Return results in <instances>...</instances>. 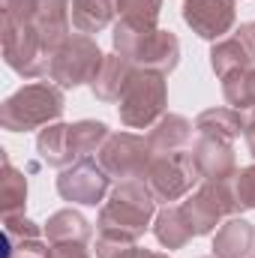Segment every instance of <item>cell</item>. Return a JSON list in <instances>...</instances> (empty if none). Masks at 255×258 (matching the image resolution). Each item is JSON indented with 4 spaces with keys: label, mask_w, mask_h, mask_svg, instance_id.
<instances>
[{
    "label": "cell",
    "mask_w": 255,
    "mask_h": 258,
    "mask_svg": "<svg viewBox=\"0 0 255 258\" xmlns=\"http://www.w3.org/2000/svg\"><path fill=\"white\" fill-rule=\"evenodd\" d=\"M156 219V198L144 180H123L111 189V198L99 210V237L138 243L144 228Z\"/></svg>",
    "instance_id": "cell-1"
},
{
    "label": "cell",
    "mask_w": 255,
    "mask_h": 258,
    "mask_svg": "<svg viewBox=\"0 0 255 258\" xmlns=\"http://www.w3.org/2000/svg\"><path fill=\"white\" fill-rule=\"evenodd\" d=\"M66 108L63 87L48 84V81H36V84H24L21 90H15L3 108H0V123L9 132H27V129H45L60 120Z\"/></svg>",
    "instance_id": "cell-2"
},
{
    "label": "cell",
    "mask_w": 255,
    "mask_h": 258,
    "mask_svg": "<svg viewBox=\"0 0 255 258\" xmlns=\"http://www.w3.org/2000/svg\"><path fill=\"white\" fill-rule=\"evenodd\" d=\"M111 39H114V51L120 57H126L135 69L168 75L180 63V39L171 30H159V27L156 30H132L117 21Z\"/></svg>",
    "instance_id": "cell-3"
},
{
    "label": "cell",
    "mask_w": 255,
    "mask_h": 258,
    "mask_svg": "<svg viewBox=\"0 0 255 258\" xmlns=\"http://www.w3.org/2000/svg\"><path fill=\"white\" fill-rule=\"evenodd\" d=\"M165 105H168L165 75L147 72V69H135L126 90L117 99L120 123L126 129H150L165 114Z\"/></svg>",
    "instance_id": "cell-4"
},
{
    "label": "cell",
    "mask_w": 255,
    "mask_h": 258,
    "mask_svg": "<svg viewBox=\"0 0 255 258\" xmlns=\"http://www.w3.org/2000/svg\"><path fill=\"white\" fill-rule=\"evenodd\" d=\"M3 57L6 66L21 78H42L51 66V51L45 48L39 33L12 12H3Z\"/></svg>",
    "instance_id": "cell-5"
},
{
    "label": "cell",
    "mask_w": 255,
    "mask_h": 258,
    "mask_svg": "<svg viewBox=\"0 0 255 258\" xmlns=\"http://www.w3.org/2000/svg\"><path fill=\"white\" fill-rule=\"evenodd\" d=\"M96 162L117 183H123V180H144V174H147V168L153 162V150H150V141L144 135L111 132L105 138L102 150L96 153Z\"/></svg>",
    "instance_id": "cell-6"
},
{
    "label": "cell",
    "mask_w": 255,
    "mask_h": 258,
    "mask_svg": "<svg viewBox=\"0 0 255 258\" xmlns=\"http://www.w3.org/2000/svg\"><path fill=\"white\" fill-rule=\"evenodd\" d=\"M105 60V54L99 51V45L78 33V36H69L63 45L51 54V66H48V81H54L57 87L72 90V87H81L87 81L96 78L99 66Z\"/></svg>",
    "instance_id": "cell-7"
},
{
    "label": "cell",
    "mask_w": 255,
    "mask_h": 258,
    "mask_svg": "<svg viewBox=\"0 0 255 258\" xmlns=\"http://www.w3.org/2000/svg\"><path fill=\"white\" fill-rule=\"evenodd\" d=\"M72 3L69 0H6L3 12H12L18 18H24L39 39L45 42V48L54 54L72 30Z\"/></svg>",
    "instance_id": "cell-8"
},
{
    "label": "cell",
    "mask_w": 255,
    "mask_h": 258,
    "mask_svg": "<svg viewBox=\"0 0 255 258\" xmlns=\"http://www.w3.org/2000/svg\"><path fill=\"white\" fill-rule=\"evenodd\" d=\"M198 180H201V174H198L192 150L153 156V162H150V168L144 174V183L153 192V198L165 201V204L168 201H180L183 195H189Z\"/></svg>",
    "instance_id": "cell-9"
},
{
    "label": "cell",
    "mask_w": 255,
    "mask_h": 258,
    "mask_svg": "<svg viewBox=\"0 0 255 258\" xmlns=\"http://www.w3.org/2000/svg\"><path fill=\"white\" fill-rule=\"evenodd\" d=\"M180 207L189 216L195 237L216 231V225H222L225 219H231V216H237L243 210L231 183H207V180L186 201H180Z\"/></svg>",
    "instance_id": "cell-10"
},
{
    "label": "cell",
    "mask_w": 255,
    "mask_h": 258,
    "mask_svg": "<svg viewBox=\"0 0 255 258\" xmlns=\"http://www.w3.org/2000/svg\"><path fill=\"white\" fill-rule=\"evenodd\" d=\"M108 186H111V177L102 171L96 159H78L69 168H63L57 177L60 198L72 204H87V207H96L105 198Z\"/></svg>",
    "instance_id": "cell-11"
},
{
    "label": "cell",
    "mask_w": 255,
    "mask_h": 258,
    "mask_svg": "<svg viewBox=\"0 0 255 258\" xmlns=\"http://www.w3.org/2000/svg\"><path fill=\"white\" fill-rule=\"evenodd\" d=\"M210 66H213L219 81L234 75V72L252 69L255 66V21L240 24L231 36L219 39L210 48Z\"/></svg>",
    "instance_id": "cell-12"
},
{
    "label": "cell",
    "mask_w": 255,
    "mask_h": 258,
    "mask_svg": "<svg viewBox=\"0 0 255 258\" xmlns=\"http://www.w3.org/2000/svg\"><path fill=\"white\" fill-rule=\"evenodd\" d=\"M183 21L201 39H225L237 21L234 0H183Z\"/></svg>",
    "instance_id": "cell-13"
},
{
    "label": "cell",
    "mask_w": 255,
    "mask_h": 258,
    "mask_svg": "<svg viewBox=\"0 0 255 258\" xmlns=\"http://www.w3.org/2000/svg\"><path fill=\"white\" fill-rule=\"evenodd\" d=\"M192 156L198 165L201 180L207 183H228L231 177H237V159H234V144L228 141H216V138H195L192 144Z\"/></svg>",
    "instance_id": "cell-14"
},
{
    "label": "cell",
    "mask_w": 255,
    "mask_h": 258,
    "mask_svg": "<svg viewBox=\"0 0 255 258\" xmlns=\"http://www.w3.org/2000/svg\"><path fill=\"white\" fill-rule=\"evenodd\" d=\"M192 123L183 114H162L153 126H150V150L153 156H162V153H177V150H189L192 141Z\"/></svg>",
    "instance_id": "cell-15"
},
{
    "label": "cell",
    "mask_w": 255,
    "mask_h": 258,
    "mask_svg": "<svg viewBox=\"0 0 255 258\" xmlns=\"http://www.w3.org/2000/svg\"><path fill=\"white\" fill-rule=\"evenodd\" d=\"M132 72H135V66L129 63L126 57H120L117 51H114V54H105V60H102V66H99L96 78L90 81L93 96H96L99 102H117L120 93L126 90Z\"/></svg>",
    "instance_id": "cell-16"
},
{
    "label": "cell",
    "mask_w": 255,
    "mask_h": 258,
    "mask_svg": "<svg viewBox=\"0 0 255 258\" xmlns=\"http://www.w3.org/2000/svg\"><path fill=\"white\" fill-rule=\"evenodd\" d=\"M249 249H255V228L240 216L225 219L213 237V258H246Z\"/></svg>",
    "instance_id": "cell-17"
},
{
    "label": "cell",
    "mask_w": 255,
    "mask_h": 258,
    "mask_svg": "<svg viewBox=\"0 0 255 258\" xmlns=\"http://www.w3.org/2000/svg\"><path fill=\"white\" fill-rule=\"evenodd\" d=\"M195 132L201 138H216L234 144V138L243 135V114L237 108H207L195 117Z\"/></svg>",
    "instance_id": "cell-18"
},
{
    "label": "cell",
    "mask_w": 255,
    "mask_h": 258,
    "mask_svg": "<svg viewBox=\"0 0 255 258\" xmlns=\"http://www.w3.org/2000/svg\"><path fill=\"white\" fill-rule=\"evenodd\" d=\"M153 234H156V240H159L162 246H168V249H183L192 237H195L189 216L183 213L180 204H171V207H165V210L156 213V219H153Z\"/></svg>",
    "instance_id": "cell-19"
},
{
    "label": "cell",
    "mask_w": 255,
    "mask_h": 258,
    "mask_svg": "<svg viewBox=\"0 0 255 258\" xmlns=\"http://www.w3.org/2000/svg\"><path fill=\"white\" fill-rule=\"evenodd\" d=\"M36 150L42 156L45 165L51 168H69L75 162V153H72V144H69V123H51L36 135Z\"/></svg>",
    "instance_id": "cell-20"
},
{
    "label": "cell",
    "mask_w": 255,
    "mask_h": 258,
    "mask_svg": "<svg viewBox=\"0 0 255 258\" xmlns=\"http://www.w3.org/2000/svg\"><path fill=\"white\" fill-rule=\"evenodd\" d=\"M117 15V0H72V27L84 36L99 33Z\"/></svg>",
    "instance_id": "cell-21"
},
{
    "label": "cell",
    "mask_w": 255,
    "mask_h": 258,
    "mask_svg": "<svg viewBox=\"0 0 255 258\" xmlns=\"http://www.w3.org/2000/svg\"><path fill=\"white\" fill-rule=\"evenodd\" d=\"M93 237L90 222L75 210H57L45 222V240L48 243H87Z\"/></svg>",
    "instance_id": "cell-22"
},
{
    "label": "cell",
    "mask_w": 255,
    "mask_h": 258,
    "mask_svg": "<svg viewBox=\"0 0 255 258\" xmlns=\"http://www.w3.org/2000/svg\"><path fill=\"white\" fill-rule=\"evenodd\" d=\"M111 132L102 120H78L69 126V144H72V153H75V162L78 159H90L93 153L102 150L105 138Z\"/></svg>",
    "instance_id": "cell-23"
},
{
    "label": "cell",
    "mask_w": 255,
    "mask_h": 258,
    "mask_svg": "<svg viewBox=\"0 0 255 258\" xmlns=\"http://www.w3.org/2000/svg\"><path fill=\"white\" fill-rule=\"evenodd\" d=\"M162 0H117V21L132 30H156Z\"/></svg>",
    "instance_id": "cell-24"
},
{
    "label": "cell",
    "mask_w": 255,
    "mask_h": 258,
    "mask_svg": "<svg viewBox=\"0 0 255 258\" xmlns=\"http://www.w3.org/2000/svg\"><path fill=\"white\" fill-rule=\"evenodd\" d=\"M0 204H3V216H15L27 204V180L12 168L6 153H3V177H0Z\"/></svg>",
    "instance_id": "cell-25"
},
{
    "label": "cell",
    "mask_w": 255,
    "mask_h": 258,
    "mask_svg": "<svg viewBox=\"0 0 255 258\" xmlns=\"http://www.w3.org/2000/svg\"><path fill=\"white\" fill-rule=\"evenodd\" d=\"M222 96H225L228 108L252 111L255 108V66L222 78Z\"/></svg>",
    "instance_id": "cell-26"
},
{
    "label": "cell",
    "mask_w": 255,
    "mask_h": 258,
    "mask_svg": "<svg viewBox=\"0 0 255 258\" xmlns=\"http://www.w3.org/2000/svg\"><path fill=\"white\" fill-rule=\"evenodd\" d=\"M234 195H237V201H240L243 210L255 207V165L237 171V177H234Z\"/></svg>",
    "instance_id": "cell-27"
},
{
    "label": "cell",
    "mask_w": 255,
    "mask_h": 258,
    "mask_svg": "<svg viewBox=\"0 0 255 258\" xmlns=\"http://www.w3.org/2000/svg\"><path fill=\"white\" fill-rule=\"evenodd\" d=\"M48 258H90L87 243H48Z\"/></svg>",
    "instance_id": "cell-28"
},
{
    "label": "cell",
    "mask_w": 255,
    "mask_h": 258,
    "mask_svg": "<svg viewBox=\"0 0 255 258\" xmlns=\"http://www.w3.org/2000/svg\"><path fill=\"white\" fill-rule=\"evenodd\" d=\"M243 138H246V147H249V153L255 156V108L243 114Z\"/></svg>",
    "instance_id": "cell-29"
},
{
    "label": "cell",
    "mask_w": 255,
    "mask_h": 258,
    "mask_svg": "<svg viewBox=\"0 0 255 258\" xmlns=\"http://www.w3.org/2000/svg\"><path fill=\"white\" fill-rule=\"evenodd\" d=\"M120 258H168V255H162V252H150V249H141V246H132V249L123 252Z\"/></svg>",
    "instance_id": "cell-30"
},
{
    "label": "cell",
    "mask_w": 255,
    "mask_h": 258,
    "mask_svg": "<svg viewBox=\"0 0 255 258\" xmlns=\"http://www.w3.org/2000/svg\"><path fill=\"white\" fill-rule=\"evenodd\" d=\"M3 3H6V0H3Z\"/></svg>",
    "instance_id": "cell-31"
}]
</instances>
